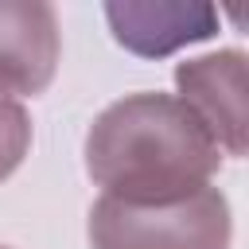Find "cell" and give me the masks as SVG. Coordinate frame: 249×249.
<instances>
[{"mask_svg":"<svg viewBox=\"0 0 249 249\" xmlns=\"http://www.w3.org/2000/svg\"><path fill=\"white\" fill-rule=\"evenodd\" d=\"M86 171L105 187V198L163 206L210 187L218 144L179 97L132 93L93 121L86 136Z\"/></svg>","mask_w":249,"mask_h":249,"instance_id":"cell-1","label":"cell"},{"mask_svg":"<svg viewBox=\"0 0 249 249\" xmlns=\"http://www.w3.org/2000/svg\"><path fill=\"white\" fill-rule=\"evenodd\" d=\"M93 249H226L230 206L218 187H202L191 198L163 206H132L97 198L89 210Z\"/></svg>","mask_w":249,"mask_h":249,"instance_id":"cell-2","label":"cell"},{"mask_svg":"<svg viewBox=\"0 0 249 249\" xmlns=\"http://www.w3.org/2000/svg\"><path fill=\"white\" fill-rule=\"evenodd\" d=\"M245 82H249V66H245L241 51L202 54V58L179 62V70H175L179 101L206 124L214 144L226 148L230 156H245V132H249Z\"/></svg>","mask_w":249,"mask_h":249,"instance_id":"cell-3","label":"cell"},{"mask_svg":"<svg viewBox=\"0 0 249 249\" xmlns=\"http://www.w3.org/2000/svg\"><path fill=\"white\" fill-rule=\"evenodd\" d=\"M58 66V19L39 0H0V97L39 93Z\"/></svg>","mask_w":249,"mask_h":249,"instance_id":"cell-4","label":"cell"},{"mask_svg":"<svg viewBox=\"0 0 249 249\" xmlns=\"http://www.w3.org/2000/svg\"><path fill=\"white\" fill-rule=\"evenodd\" d=\"M105 19L117 35L121 47L144 54V58H160L171 54L183 43L206 39L218 31V8L210 4H105Z\"/></svg>","mask_w":249,"mask_h":249,"instance_id":"cell-5","label":"cell"},{"mask_svg":"<svg viewBox=\"0 0 249 249\" xmlns=\"http://www.w3.org/2000/svg\"><path fill=\"white\" fill-rule=\"evenodd\" d=\"M31 144V121L23 113V105H16L12 97H0V179H8L19 160L27 156Z\"/></svg>","mask_w":249,"mask_h":249,"instance_id":"cell-6","label":"cell"},{"mask_svg":"<svg viewBox=\"0 0 249 249\" xmlns=\"http://www.w3.org/2000/svg\"><path fill=\"white\" fill-rule=\"evenodd\" d=\"M0 249H8V245H0Z\"/></svg>","mask_w":249,"mask_h":249,"instance_id":"cell-7","label":"cell"}]
</instances>
